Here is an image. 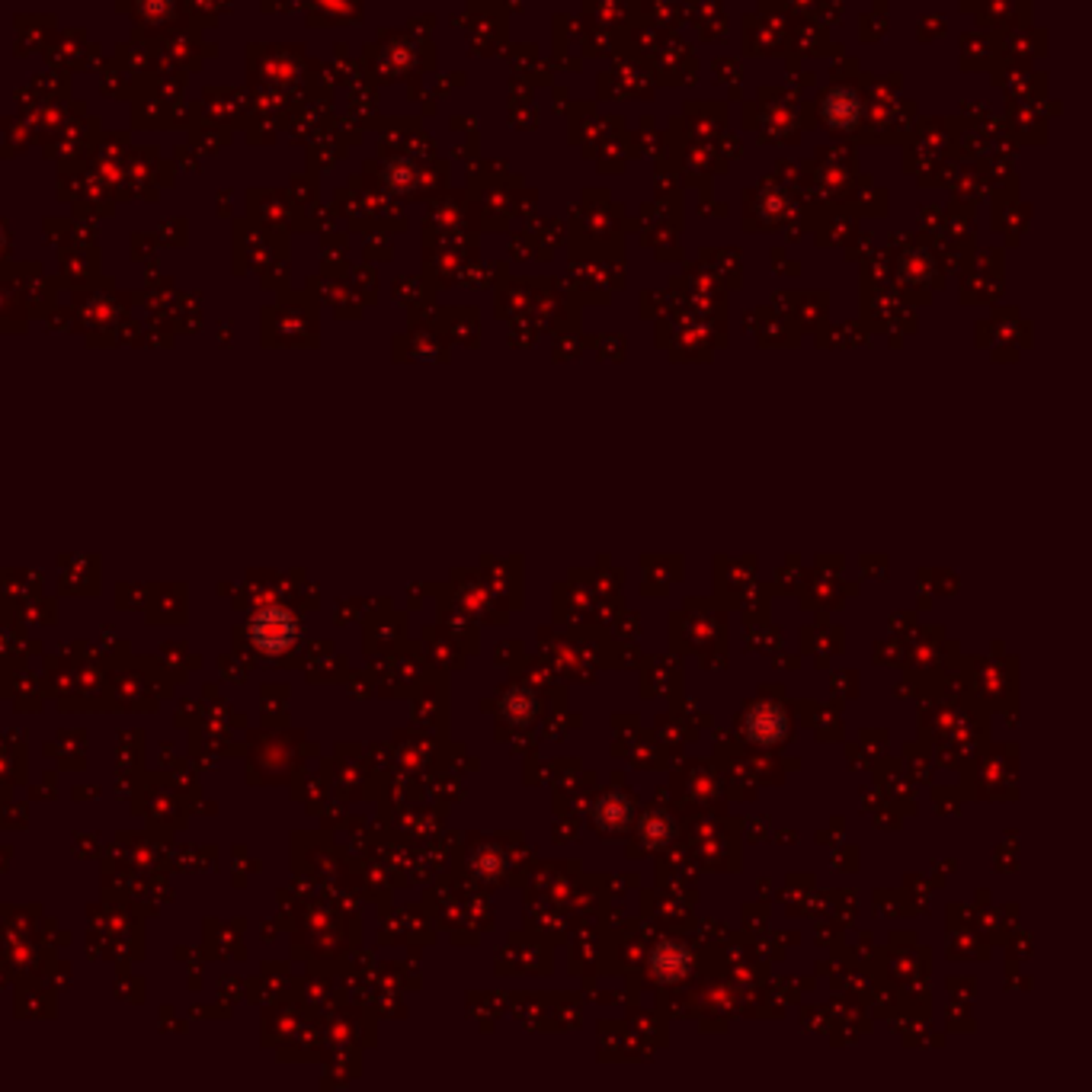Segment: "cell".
<instances>
[{
  "label": "cell",
  "mask_w": 1092,
  "mask_h": 1092,
  "mask_svg": "<svg viewBox=\"0 0 1092 1092\" xmlns=\"http://www.w3.org/2000/svg\"><path fill=\"white\" fill-rule=\"evenodd\" d=\"M744 734L753 740V744H778L788 734V718L778 705H769V701H759L753 705L744 718Z\"/></svg>",
  "instance_id": "cell-1"
},
{
  "label": "cell",
  "mask_w": 1092,
  "mask_h": 1092,
  "mask_svg": "<svg viewBox=\"0 0 1092 1092\" xmlns=\"http://www.w3.org/2000/svg\"><path fill=\"white\" fill-rule=\"evenodd\" d=\"M253 641L266 651H282L296 641V618L282 609H266L253 618Z\"/></svg>",
  "instance_id": "cell-2"
},
{
  "label": "cell",
  "mask_w": 1092,
  "mask_h": 1092,
  "mask_svg": "<svg viewBox=\"0 0 1092 1092\" xmlns=\"http://www.w3.org/2000/svg\"><path fill=\"white\" fill-rule=\"evenodd\" d=\"M692 968V954L686 945L679 942H663L651 951V974L663 984H673L679 978H686Z\"/></svg>",
  "instance_id": "cell-3"
},
{
  "label": "cell",
  "mask_w": 1092,
  "mask_h": 1092,
  "mask_svg": "<svg viewBox=\"0 0 1092 1092\" xmlns=\"http://www.w3.org/2000/svg\"><path fill=\"white\" fill-rule=\"evenodd\" d=\"M673 836V821L670 814L663 811H651L645 821H641V840H645L648 846H663Z\"/></svg>",
  "instance_id": "cell-4"
},
{
  "label": "cell",
  "mask_w": 1092,
  "mask_h": 1092,
  "mask_svg": "<svg viewBox=\"0 0 1092 1092\" xmlns=\"http://www.w3.org/2000/svg\"><path fill=\"white\" fill-rule=\"evenodd\" d=\"M596 821H599L602 830H621L632 821V814H628L625 805L618 802V797H606V802H602L599 811H596Z\"/></svg>",
  "instance_id": "cell-5"
}]
</instances>
